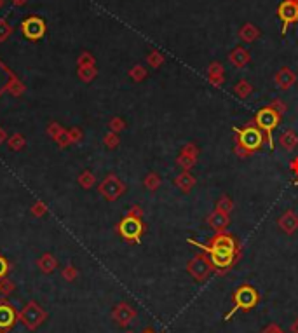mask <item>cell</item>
I'll return each instance as SVG.
<instances>
[{"label": "cell", "instance_id": "cell-16", "mask_svg": "<svg viewBox=\"0 0 298 333\" xmlns=\"http://www.w3.org/2000/svg\"><path fill=\"white\" fill-rule=\"evenodd\" d=\"M277 140H279V145L283 147L284 150H288V152H293V150L298 147V136H297V133L291 131V129L283 131Z\"/></svg>", "mask_w": 298, "mask_h": 333}, {"label": "cell", "instance_id": "cell-20", "mask_svg": "<svg viewBox=\"0 0 298 333\" xmlns=\"http://www.w3.org/2000/svg\"><path fill=\"white\" fill-rule=\"evenodd\" d=\"M16 75L12 74L11 70H9L7 67H5L2 61H0V96L4 94L5 91H7L9 84L12 82V79H14Z\"/></svg>", "mask_w": 298, "mask_h": 333}, {"label": "cell", "instance_id": "cell-37", "mask_svg": "<svg viewBox=\"0 0 298 333\" xmlns=\"http://www.w3.org/2000/svg\"><path fill=\"white\" fill-rule=\"evenodd\" d=\"M14 291V283L7 277H2L0 279V293L2 295H11Z\"/></svg>", "mask_w": 298, "mask_h": 333}, {"label": "cell", "instance_id": "cell-40", "mask_svg": "<svg viewBox=\"0 0 298 333\" xmlns=\"http://www.w3.org/2000/svg\"><path fill=\"white\" fill-rule=\"evenodd\" d=\"M54 143H56L60 149H67L68 145H72L70 138H68V129H63V133H61V135L58 136L56 140H54Z\"/></svg>", "mask_w": 298, "mask_h": 333}, {"label": "cell", "instance_id": "cell-1", "mask_svg": "<svg viewBox=\"0 0 298 333\" xmlns=\"http://www.w3.org/2000/svg\"><path fill=\"white\" fill-rule=\"evenodd\" d=\"M188 245H194L195 248L206 253L213 263V269H217L218 272H225L230 269L241 255V246L237 239L227 232H217L208 245H201L194 239H188Z\"/></svg>", "mask_w": 298, "mask_h": 333}, {"label": "cell", "instance_id": "cell-19", "mask_svg": "<svg viewBox=\"0 0 298 333\" xmlns=\"http://www.w3.org/2000/svg\"><path fill=\"white\" fill-rule=\"evenodd\" d=\"M230 63L234 65V67H237V68L246 67V65L249 63V53L246 49H242V47H237V49L232 51Z\"/></svg>", "mask_w": 298, "mask_h": 333}, {"label": "cell", "instance_id": "cell-30", "mask_svg": "<svg viewBox=\"0 0 298 333\" xmlns=\"http://www.w3.org/2000/svg\"><path fill=\"white\" fill-rule=\"evenodd\" d=\"M7 92H11L14 98H19V96L25 92V84H23L21 81H19L18 77H14L12 79V82L9 84V87H7Z\"/></svg>", "mask_w": 298, "mask_h": 333}, {"label": "cell", "instance_id": "cell-45", "mask_svg": "<svg viewBox=\"0 0 298 333\" xmlns=\"http://www.w3.org/2000/svg\"><path fill=\"white\" fill-rule=\"evenodd\" d=\"M260 333H284V332H283V330H281V326H279V325L272 323V325H267L265 328H263Z\"/></svg>", "mask_w": 298, "mask_h": 333}, {"label": "cell", "instance_id": "cell-39", "mask_svg": "<svg viewBox=\"0 0 298 333\" xmlns=\"http://www.w3.org/2000/svg\"><path fill=\"white\" fill-rule=\"evenodd\" d=\"M12 32V26L5 19H0V42H4Z\"/></svg>", "mask_w": 298, "mask_h": 333}, {"label": "cell", "instance_id": "cell-42", "mask_svg": "<svg viewBox=\"0 0 298 333\" xmlns=\"http://www.w3.org/2000/svg\"><path fill=\"white\" fill-rule=\"evenodd\" d=\"M77 269H75L74 265H67L63 269V272H61V276H63V279H67V281H75L77 279Z\"/></svg>", "mask_w": 298, "mask_h": 333}, {"label": "cell", "instance_id": "cell-13", "mask_svg": "<svg viewBox=\"0 0 298 333\" xmlns=\"http://www.w3.org/2000/svg\"><path fill=\"white\" fill-rule=\"evenodd\" d=\"M16 314L14 307L7 302H0V332H7L12 325L16 323Z\"/></svg>", "mask_w": 298, "mask_h": 333}, {"label": "cell", "instance_id": "cell-11", "mask_svg": "<svg viewBox=\"0 0 298 333\" xmlns=\"http://www.w3.org/2000/svg\"><path fill=\"white\" fill-rule=\"evenodd\" d=\"M112 318H114V321L117 323L119 326H128L131 325V321L136 318V311L131 307L129 304H126V302H121V304L115 305L114 312H112Z\"/></svg>", "mask_w": 298, "mask_h": 333}, {"label": "cell", "instance_id": "cell-44", "mask_svg": "<svg viewBox=\"0 0 298 333\" xmlns=\"http://www.w3.org/2000/svg\"><path fill=\"white\" fill-rule=\"evenodd\" d=\"M270 106H272V108L276 110V112H277V114H279V115H283L284 112H286V108H288V106L284 105L283 101H279V99H274V101L270 103Z\"/></svg>", "mask_w": 298, "mask_h": 333}, {"label": "cell", "instance_id": "cell-27", "mask_svg": "<svg viewBox=\"0 0 298 333\" xmlns=\"http://www.w3.org/2000/svg\"><path fill=\"white\" fill-rule=\"evenodd\" d=\"M234 92L239 96V98L244 99V98H248V96L253 92V87H251V84H249L248 81H239L237 84H235V87H234Z\"/></svg>", "mask_w": 298, "mask_h": 333}, {"label": "cell", "instance_id": "cell-15", "mask_svg": "<svg viewBox=\"0 0 298 333\" xmlns=\"http://www.w3.org/2000/svg\"><path fill=\"white\" fill-rule=\"evenodd\" d=\"M295 82H297V75H295L288 67L281 68V70L276 74V84L279 85L283 91H288V89H291L295 85Z\"/></svg>", "mask_w": 298, "mask_h": 333}, {"label": "cell", "instance_id": "cell-52", "mask_svg": "<svg viewBox=\"0 0 298 333\" xmlns=\"http://www.w3.org/2000/svg\"><path fill=\"white\" fill-rule=\"evenodd\" d=\"M295 183H297V185H298V176H297V178H295Z\"/></svg>", "mask_w": 298, "mask_h": 333}, {"label": "cell", "instance_id": "cell-33", "mask_svg": "<svg viewBox=\"0 0 298 333\" xmlns=\"http://www.w3.org/2000/svg\"><path fill=\"white\" fill-rule=\"evenodd\" d=\"M197 163V159H192V157L188 156H183V154H180L176 159V164L180 167H183V171H190L192 167H194V164Z\"/></svg>", "mask_w": 298, "mask_h": 333}, {"label": "cell", "instance_id": "cell-35", "mask_svg": "<svg viewBox=\"0 0 298 333\" xmlns=\"http://www.w3.org/2000/svg\"><path fill=\"white\" fill-rule=\"evenodd\" d=\"M129 77H131L135 82H142L143 79L147 77V70L142 67V65H136V67L133 68L131 72H129Z\"/></svg>", "mask_w": 298, "mask_h": 333}, {"label": "cell", "instance_id": "cell-9", "mask_svg": "<svg viewBox=\"0 0 298 333\" xmlns=\"http://www.w3.org/2000/svg\"><path fill=\"white\" fill-rule=\"evenodd\" d=\"M21 32L28 40L37 42V40H40L46 35V23H44V19L37 18V16H30V18L23 19Z\"/></svg>", "mask_w": 298, "mask_h": 333}, {"label": "cell", "instance_id": "cell-53", "mask_svg": "<svg viewBox=\"0 0 298 333\" xmlns=\"http://www.w3.org/2000/svg\"><path fill=\"white\" fill-rule=\"evenodd\" d=\"M128 333H133V332H128Z\"/></svg>", "mask_w": 298, "mask_h": 333}, {"label": "cell", "instance_id": "cell-23", "mask_svg": "<svg viewBox=\"0 0 298 333\" xmlns=\"http://www.w3.org/2000/svg\"><path fill=\"white\" fill-rule=\"evenodd\" d=\"M78 79H80L82 82H91L92 79L98 75V70H96V65H87V67H78V72H77Z\"/></svg>", "mask_w": 298, "mask_h": 333}, {"label": "cell", "instance_id": "cell-51", "mask_svg": "<svg viewBox=\"0 0 298 333\" xmlns=\"http://www.w3.org/2000/svg\"><path fill=\"white\" fill-rule=\"evenodd\" d=\"M143 333H155V332H153V330H145Z\"/></svg>", "mask_w": 298, "mask_h": 333}, {"label": "cell", "instance_id": "cell-43", "mask_svg": "<svg viewBox=\"0 0 298 333\" xmlns=\"http://www.w3.org/2000/svg\"><path fill=\"white\" fill-rule=\"evenodd\" d=\"M78 67H87V65H94V58H92L91 53H82L77 60Z\"/></svg>", "mask_w": 298, "mask_h": 333}, {"label": "cell", "instance_id": "cell-3", "mask_svg": "<svg viewBox=\"0 0 298 333\" xmlns=\"http://www.w3.org/2000/svg\"><path fill=\"white\" fill-rule=\"evenodd\" d=\"M232 300H234V307L225 314V318H224L225 321L234 318L235 312H239V311L248 312V311H251L253 307H256L260 302V293L256 291V288L251 286V284H242V286H239L237 290L234 291Z\"/></svg>", "mask_w": 298, "mask_h": 333}, {"label": "cell", "instance_id": "cell-25", "mask_svg": "<svg viewBox=\"0 0 298 333\" xmlns=\"http://www.w3.org/2000/svg\"><path fill=\"white\" fill-rule=\"evenodd\" d=\"M143 187L150 192H155L160 187V176L157 173H149L143 178Z\"/></svg>", "mask_w": 298, "mask_h": 333}, {"label": "cell", "instance_id": "cell-36", "mask_svg": "<svg viewBox=\"0 0 298 333\" xmlns=\"http://www.w3.org/2000/svg\"><path fill=\"white\" fill-rule=\"evenodd\" d=\"M147 61H149V65H150V67H152V68H159L160 65L164 63V58H162V54H160V53L153 51V53H150V54H149Z\"/></svg>", "mask_w": 298, "mask_h": 333}, {"label": "cell", "instance_id": "cell-48", "mask_svg": "<svg viewBox=\"0 0 298 333\" xmlns=\"http://www.w3.org/2000/svg\"><path fill=\"white\" fill-rule=\"evenodd\" d=\"M7 133H5V129L0 126V145H4V143H7Z\"/></svg>", "mask_w": 298, "mask_h": 333}, {"label": "cell", "instance_id": "cell-2", "mask_svg": "<svg viewBox=\"0 0 298 333\" xmlns=\"http://www.w3.org/2000/svg\"><path fill=\"white\" fill-rule=\"evenodd\" d=\"M235 136V154L239 157H249L260 150L265 143V135L256 124H246L242 129L234 128Z\"/></svg>", "mask_w": 298, "mask_h": 333}, {"label": "cell", "instance_id": "cell-32", "mask_svg": "<svg viewBox=\"0 0 298 333\" xmlns=\"http://www.w3.org/2000/svg\"><path fill=\"white\" fill-rule=\"evenodd\" d=\"M63 126L60 124V122H49L47 124V129H46V133H47V136H49L51 140H56L58 136L63 133Z\"/></svg>", "mask_w": 298, "mask_h": 333}, {"label": "cell", "instance_id": "cell-31", "mask_svg": "<svg viewBox=\"0 0 298 333\" xmlns=\"http://www.w3.org/2000/svg\"><path fill=\"white\" fill-rule=\"evenodd\" d=\"M30 213H32L35 218H40V216L47 215V204L44 201H35L30 208Z\"/></svg>", "mask_w": 298, "mask_h": 333}, {"label": "cell", "instance_id": "cell-34", "mask_svg": "<svg viewBox=\"0 0 298 333\" xmlns=\"http://www.w3.org/2000/svg\"><path fill=\"white\" fill-rule=\"evenodd\" d=\"M108 128L114 133H121L126 129V121L122 117H112L110 121H108Z\"/></svg>", "mask_w": 298, "mask_h": 333}, {"label": "cell", "instance_id": "cell-12", "mask_svg": "<svg viewBox=\"0 0 298 333\" xmlns=\"http://www.w3.org/2000/svg\"><path fill=\"white\" fill-rule=\"evenodd\" d=\"M277 224H279V229L284 232V234L291 236L298 231V215L293 211V209H288V211H284L283 215L279 216Z\"/></svg>", "mask_w": 298, "mask_h": 333}, {"label": "cell", "instance_id": "cell-14", "mask_svg": "<svg viewBox=\"0 0 298 333\" xmlns=\"http://www.w3.org/2000/svg\"><path fill=\"white\" fill-rule=\"evenodd\" d=\"M206 222H208V225H210V227L213 229L215 232H225V229L230 225V215L215 209V211L211 213L210 216H208Z\"/></svg>", "mask_w": 298, "mask_h": 333}, {"label": "cell", "instance_id": "cell-8", "mask_svg": "<svg viewBox=\"0 0 298 333\" xmlns=\"http://www.w3.org/2000/svg\"><path fill=\"white\" fill-rule=\"evenodd\" d=\"M187 270L195 281H206L208 276L211 274L213 263H211L210 256L206 253H197L190 262L187 263Z\"/></svg>", "mask_w": 298, "mask_h": 333}, {"label": "cell", "instance_id": "cell-18", "mask_svg": "<svg viewBox=\"0 0 298 333\" xmlns=\"http://www.w3.org/2000/svg\"><path fill=\"white\" fill-rule=\"evenodd\" d=\"M37 265H39V269L42 270L44 274H51V272H54V270H56L58 260L54 258L51 253H44V255L39 258V262H37Z\"/></svg>", "mask_w": 298, "mask_h": 333}, {"label": "cell", "instance_id": "cell-6", "mask_svg": "<svg viewBox=\"0 0 298 333\" xmlns=\"http://www.w3.org/2000/svg\"><path fill=\"white\" fill-rule=\"evenodd\" d=\"M99 195L108 202H114L117 199H121L126 192V183L117 176V174L110 173L103 178V181H99L98 185Z\"/></svg>", "mask_w": 298, "mask_h": 333}, {"label": "cell", "instance_id": "cell-24", "mask_svg": "<svg viewBox=\"0 0 298 333\" xmlns=\"http://www.w3.org/2000/svg\"><path fill=\"white\" fill-rule=\"evenodd\" d=\"M77 181L82 188L89 190V188H92L96 185V176H94V173H91V171H82V173L78 174Z\"/></svg>", "mask_w": 298, "mask_h": 333}, {"label": "cell", "instance_id": "cell-7", "mask_svg": "<svg viewBox=\"0 0 298 333\" xmlns=\"http://www.w3.org/2000/svg\"><path fill=\"white\" fill-rule=\"evenodd\" d=\"M18 318L28 330H35L46 321L47 314L37 302H28V304L23 307V311L18 314Z\"/></svg>", "mask_w": 298, "mask_h": 333}, {"label": "cell", "instance_id": "cell-29", "mask_svg": "<svg viewBox=\"0 0 298 333\" xmlns=\"http://www.w3.org/2000/svg\"><path fill=\"white\" fill-rule=\"evenodd\" d=\"M217 209L222 213H227V215H230V211L234 209V202H232V199L228 197V195H222L220 199H218L217 202Z\"/></svg>", "mask_w": 298, "mask_h": 333}, {"label": "cell", "instance_id": "cell-41", "mask_svg": "<svg viewBox=\"0 0 298 333\" xmlns=\"http://www.w3.org/2000/svg\"><path fill=\"white\" fill-rule=\"evenodd\" d=\"M181 154H183V156L192 157V159H197L199 149H197V145H194V143H188V145H185L183 149H181Z\"/></svg>", "mask_w": 298, "mask_h": 333}, {"label": "cell", "instance_id": "cell-28", "mask_svg": "<svg viewBox=\"0 0 298 333\" xmlns=\"http://www.w3.org/2000/svg\"><path fill=\"white\" fill-rule=\"evenodd\" d=\"M119 143H121V138H119V133L108 131L107 135L103 136V145L107 147V149H110V150L117 149Z\"/></svg>", "mask_w": 298, "mask_h": 333}, {"label": "cell", "instance_id": "cell-5", "mask_svg": "<svg viewBox=\"0 0 298 333\" xmlns=\"http://www.w3.org/2000/svg\"><path fill=\"white\" fill-rule=\"evenodd\" d=\"M117 232L129 245H140L143 232H145V224L140 216L126 215L117 224Z\"/></svg>", "mask_w": 298, "mask_h": 333}, {"label": "cell", "instance_id": "cell-17", "mask_svg": "<svg viewBox=\"0 0 298 333\" xmlns=\"http://www.w3.org/2000/svg\"><path fill=\"white\" fill-rule=\"evenodd\" d=\"M174 185H176L178 188H180L181 192H190L192 188H194L195 185V178L190 174V171H181L180 174H178L176 178H174Z\"/></svg>", "mask_w": 298, "mask_h": 333}, {"label": "cell", "instance_id": "cell-26", "mask_svg": "<svg viewBox=\"0 0 298 333\" xmlns=\"http://www.w3.org/2000/svg\"><path fill=\"white\" fill-rule=\"evenodd\" d=\"M258 35H260L258 28H255L253 25H244L241 28V32H239V37H241L244 42H253Z\"/></svg>", "mask_w": 298, "mask_h": 333}, {"label": "cell", "instance_id": "cell-21", "mask_svg": "<svg viewBox=\"0 0 298 333\" xmlns=\"http://www.w3.org/2000/svg\"><path fill=\"white\" fill-rule=\"evenodd\" d=\"M25 145H26V138L21 133H14V135H11L7 138V147L12 152H19V150L25 149Z\"/></svg>", "mask_w": 298, "mask_h": 333}, {"label": "cell", "instance_id": "cell-46", "mask_svg": "<svg viewBox=\"0 0 298 333\" xmlns=\"http://www.w3.org/2000/svg\"><path fill=\"white\" fill-rule=\"evenodd\" d=\"M7 270H9V262L4 258V256L0 255V279H2V277H5Z\"/></svg>", "mask_w": 298, "mask_h": 333}, {"label": "cell", "instance_id": "cell-38", "mask_svg": "<svg viewBox=\"0 0 298 333\" xmlns=\"http://www.w3.org/2000/svg\"><path fill=\"white\" fill-rule=\"evenodd\" d=\"M68 138H70L72 145H75V143H80L82 142V138H84V133H82V129H78V128H72V129H68Z\"/></svg>", "mask_w": 298, "mask_h": 333}, {"label": "cell", "instance_id": "cell-49", "mask_svg": "<svg viewBox=\"0 0 298 333\" xmlns=\"http://www.w3.org/2000/svg\"><path fill=\"white\" fill-rule=\"evenodd\" d=\"M290 332H291V333H298V318L295 319L293 323H291V326H290Z\"/></svg>", "mask_w": 298, "mask_h": 333}, {"label": "cell", "instance_id": "cell-4", "mask_svg": "<svg viewBox=\"0 0 298 333\" xmlns=\"http://www.w3.org/2000/svg\"><path fill=\"white\" fill-rule=\"evenodd\" d=\"M281 115L277 114L272 106H263L256 112L255 115V124L262 129V133L265 135V143L270 147V150H274V138L272 133L276 131V128L279 126Z\"/></svg>", "mask_w": 298, "mask_h": 333}, {"label": "cell", "instance_id": "cell-47", "mask_svg": "<svg viewBox=\"0 0 298 333\" xmlns=\"http://www.w3.org/2000/svg\"><path fill=\"white\" fill-rule=\"evenodd\" d=\"M128 215H133V216H140L142 218V215H143V209L140 208L138 204H135V206H131V209L128 211Z\"/></svg>", "mask_w": 298, "mask_h": 333}, {"label": "cell", "instance_id": "cell-22", "mask_svg": "<svg viewBox=\"0 0 298 333\" xmlns=\"http://www.w3.org/2000/svg\"><path fill=\"white\" fill-rule=\"evenodd\" d=\"M208 75H210V81L213 82L215 85H222L224 84V67L220 63H213L208 70Z\"/></svg>", "mask_w": 298, "mask_h": 333}, {"label": "cell", "instance_id": "cell-10", "mask_svg": "<svg viewBox=\"0 0 298 333\" xmlns=\"http://www.w3.org/2000/svg\"><path fill=\"white\" fill-rule=\"evenodd\" d=\"M281 21H283V35L288 32V26L291 23L298 21V0H284L277 9Z\"/></svg>", "mask_w": 298, "mask_h": 333}, {"label": "cell", "instance_id": "cell-50", "mask_svg": "<svg viewBox=\"0 0 298 333\" xmlns=\"http://www.w3.org/2000/svg\"><path fill=\"white\" fill-rule=\"evenodd\" d=\"M12 4L14 5H23V4H26V2H28V0H11Z\"/></svg>", "mask_w": 298, "mask_h": 333}]
</instances>
